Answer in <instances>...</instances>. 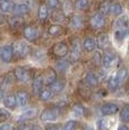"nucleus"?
I'll return each instance as SVG.
<instances>
[{
    "label": "nucleus",
    "instance_id": "obj_1",
    "mask_svg": "<svg viewBox=\"0 0 129 130\" xmlns=\"http://www.w3.org/2000/svg\"><path fill=\"white\" fill-rule=\"evenodd\" d=\"M13 47V53L14 56H16L17 58H25L27 54L29 53L31 49H29L28 44H26L25 42L17 41L11 45Z\"/></svg>",
    "mask_w": 129,
    "mask_h": 130
},
{
    "label": "nucleus",
    "instance_id": "obj_2",
    "mask_svg": "<svg viewBox=\"0 0 129 130\" xmlns=\"http://www.w3.org/2000/svg\"><path fill=\"white\" fill-rule=\"evenodd\" d=\"M14 77L21 83H27L31 79V71L23 67H17L14 70Z\"/></svg>",
    "mask_w": 129,
    "mask_h": 130
},
{
    "label": "nucleus",
    "instance_id": "obj_3",
    "mask_svg": "<svg viewBox=\"0 0 129 130\" xmlns=\"http://www.w3.org/2000/svg\"><path fill=\"white\" fill-rule=\"evenodd\" d=\"M52 53L56 57H59V58H62V57H66L69 52V47L64 42H58L56 43L51 49Z\"/></svg>",
    "mask_w": 129,
    "mask_h": 130
},
{
    "label": "nucleus",
    "instance_id": "obj_4",
    "mask_svg": "<svg viewBox=\"0 0 129 130\" xmlns=\"http://www.w3.org/2000/svg\"><path fill=\"white\" fill-rule=\"evenodd\" d=\"M59 116L58 107H48L41 113L42 121H54Z\"/></svg>",
    "mask_w": 129,
    "mask_h": 130
},
{
    "label": "nucleus",
    "instance_id": "obj_5",
    "mask_svg": "<svg viewBox=\"0 0 129 130\" xmlns=\"http://www.w3.org/2000/svg\"><path fill=\"white\" fill-rule=\"evenodd\" d=\"M23 35L28 42H34L38 40L39 33L34 26H32V25H26V26H24Z\"/></svg>",
    "mask_w": 129,
    "mask_h": 130
},
{
    "label": "nucleus",
    "instance_id": "obj_6",
    "mask_svg": "<svg viewBox=\"0 0 129 130\" xmlns=\"http://www.w3.org/2000/svg\"><path fill=\"white\" fill-rule=\"evenodd\" d=\"M80 43H79L78 39H73L71 40V44H70V58L73 61H76V60L79 59L80 57Z\"/></svg>",
    "mask_w": 129,
    "mask_h": 130
},
{
    "label": "nucleus",
    "instance_id": "obj_7",
    "mask_svg": "<svg viewBox=\"0 0 129 130\" xmlns=\"http://www.w3.org/2000/svg\"><path fill=\"white\" fill-rule=\"evenodd\" d=\"M13 57H14L13 47L10 45H5V46L0 47V60H1L2 62L8 63V62L11 61Z\"/></svg>",
    "mask_w": 129,
    "mask_h": 130
},
{
    "label": "nucleus",
    "instance_id": "obj_8",
    "mask_svg": "<svg viewBox=\"0 0 129 130\" xmlns=\"http://www.w3.org/2000/svg\"><path fill=\"white\" fill-rule=\"evenodd\" d=\"M90 24L91 26L93 27V28L95 29H100L102 28V27L104 26V24H105V18H104V16L102 14H95L92 16L91 21H90Z\"/></svg>",
    "mask_w": 129,
    "mask_h": 130
},
{
    "label": "nucleus",
    "instance_id": "obj_9",
    "mask_svg": "<svg viewBox=\"0 0 129 130\" xmlns=\"http://www.w3.org/2000/svg\"><path fill=\"white\" fill-rule=\"evenodd\" d=\"M43 80L46 85H51L57 80V72L52 68H46L43 72Z\"/></svg>",
    "mask_w": 129,
    "mask_h": 130
},
{
    "label": "nucleus",
    "instance_id": "obj_10",
    "mask_svg": "<svg viewBox=\"0 0 129 130\" xmlns=\"http://www.w3.org/2000/svg\"><path fill=\"white\" fill-rule=\"evenodd\" d=\"M28 100H29V96H28V93L25 91H18L16 93V102H17V105H19L21 107H24L27 105L28 103Z\"/></svg>",
    "mask_w": 129,
    "mask_h": 130
},
{
    "label": "nucleus",
    "instance_id": "obj_11",
    "mask_svg": "<svg viewBox=\"0 0 129 130\" xmlns=\"http://www.w3.org/2000/svg\"><path fill=\"white\" fill-rule=\"evenodd\" d=\"M29 11V7L27 4H16L13 7V12L17 16H23Z\"/></svg>",
    "mask_w": 129,
    "mask_h": 130
},
{
    "label": "nucleus",
    "instance_id": "obj_12",
    "mask_svg": "<svg viewBox=\"0 0 129 130\" xmlns=\"http://www.w3.org/2000/svg\"><path fill=\"white\" fill-rule=\"evenodd\" d=\"M118 110H119V107L115 103H106V104H104V105H102V107H101L102 113L105 114V116H112V114H115V113L118 112Z\"/></svg>",
    "mask_w": 129,
    "mask_h": 130
},
{
    "label": "nucleus",
    "instance_id": "obj_13",
    "mask_svg": "<svg viewBox=\"0 0 129 130\" xmlns=\"http://www.w3.org/2000/svg\"><path fill=\"white\" fill-rule=\"evenodd\" d=\"M43 77L38 76L36 78H34L33 85H32V88H33V93L35 95H39L40 92L42 91V87H43Z\"/></svg>",
    "mask_w": 129,
    "mask_h": 130
},
{
    "label": "nucleus",
    "instance_id": "obj_14",
    "mask_svg": "<svg viewBox=\"0 0 129 130\" xmlns=\"http://www.w3.org/2000/svg\"><path fill=\"white\" fill-rule=\"evenodd\" d=\"M84 21L83 17L79 16V15H74L70 18V27H73L74 29H79L83 27Z\"/></svg>",
    "mask_w": 129,
    "mask_h": 130
},
{
    "label": "nucleus",
    "instance_id": "obj_15",
    "mask_svg": "<svg viewBox=\"0 0 129 130\" xmlns=\"http://www.w3.org/2000/svg\"><path fill=\"white\" fill-rule=\"evenodd\" d=\"M36 114H38V110L34 109V107H32V109H29V110H26V111L19 117L18 121H25V120L33 119V118L36 117Z\"/></svg>",
    "mask_w": 129,
    "mask_h": 130
},
{
    "label": "nucleus",
    "instance_id": "obj_16",
    "mask_svg": "<svg viewBox=\"0 0 129 130\" xmlns=\"http://www.w3.org/2000/svg\"><path fill=\"white\" fill-rule=\"evenodd\" d=\"M116 61V54L112 53L110 51H106L105 54H104V58H103V64L104 67H111Z\"/></svg>",
    "mask_w": 129,
    "mask_h": 130
},
{
    "label": "nucleus",
    "instance_id": "obj_17",
    "mask_svg": "<svg viewBox=\"0 0 129 130\" xmlns=\"http://www.w3.org/2000/svg\"><path fill=\"white\" fill-rule=\"evenodd\" d=\"M4 104L9 109H14L17 105V102H16V95L13 94H8L5 96L4 99Z\"/></svg>",
    "mask_w": 129,
    "mask_h": 130
},
{
    "label": "nucleus",
    "instance_id": "obj_18",
    "mask_svg": "<svg viewBox=\"0 0 129 130\" xmlns=\"http://www.w3.org/2000/svg\"><path fill=\"white\" fill-rule=\"evenodd\" d=\"M95 46H96V41L93 39V37L88 36L84 40V42H83L84 50H86V51L90 52V51H93V50L95 49Z\"/></svg>",
    "mask_w": 129,
    "mask_h": 130
},
{
    "label": "nucleus",
    "instance_id": "obj_19",
    "mask_svg": "<svg viewBox=\"0 0 129 130\" xmlns=\"http://www.w3.org/2000/svg\"><path fill=\"white\" fill-rule=\"evenodd\" d=\"M110 44V40H109L108 34H100L98 36V46L101 49H105L106 46Z\"/></svg>",
    "mask_w": 129,
    "mask_h": 130
},
{
    "label": "nucleus",
    "instance_id": "obj_20",
    "mask_svg": "<svg viewBox=\"0 0 129 130\" xmlns=\"http://www.w3.org/2000/svg\"><path fill=\"white\" fill-rule=\"evenodd\" d=\"M111 0H103L102 2L100 4V7H99V11L100 14H102L103 16L104 15H108L110 12V8H111Z\"/></svg>",
    "mask_w": 129,
    "mask_h": 130
},
{
    "label": "nucleus",
    "instance_id": "obj_21",
    "mask_svg": "<svg viewBox=\"0 0 129 130\" xmlns=\"http://www.w3.org/2000/svg\"><path fill=\"white\" fill-rule=\"evenodd\" d=\"M48 32H49V34H50L51 36H59V35H61V34H63V28H62V26L61 25H51L50 27H49V29H48Z\"/></svg>",
    "mask_w": 129,
    "mask_h": 130
},
{
    "label": "nucleus",
    "instance_id": "obj_22",
    "mask_svg": "<svg viewBox=\"0 0 129 130\" xmlns=\"http://www.w3.org/2000/svg\"><path fill=\"white\" fill-rule=\"evenodd\" d=\"M85 82H86V84L90 85L91 87H95L96 85L99 84V78L93 72H87V75H86V77H85Z\"/></svg>",
    "mask_w": 129,
    "mask_h": 130
},
{
    "label": "nucleus",
    "instance_id": "obj_23",
    "mask_svg": "<svg viewBox=\"0 0 129 130\" xmlns=\"http://www.w3.org/2000/svg\"><path fill=\"white\" fill-rule=\"evenodd\" d=\"M14 4L9 0H0V10L2 12H10L13 11Z\"/></svg>",
    "mask_w": 129,
    "mask_h": 130
},
{
    "label": "nucleus",
    "instance_id": "obj_24",
    "mask_svg": "<svg viewBox=\"0 0 129 130\" xmlns=\"http://www.w3.org/2000/svg\"><path fill=\"white\" fill-rule=\"evenodd\" d=\"M49 16V10H48V6L46 5H41L38 9V17L41 21H45Z\"/></svg>",
    "mask_w": 129,
    "mask_h": 130
},
{
    "label": "nucleus",
    "instance_id": "obj_25",
    "mask_svg": "<svg viewBox=\"0 0 129 130\" xmlns=\"http://www.w3.org/2000/svg\"><path fill=\"white\" fill-rule=\"evenodd\" d=\"M40 100L43 102H46V101H50L52 99V96H53V92L51 91V89H42L41 92H40Z\"/></svg>",
    "mask_w": 129,
    "mask_h": 130
},
{
    "label": "nucleus",
    "instance_id": "obj_26",
    "mask_svg": "<svg viewBox=\"0 0 129 130\" xmlns=\"http://www.w3.org/2000/svg\"><path fill=\"white\" fill-rule=\"evenodd\" d=\"M128 26V18L126 16L120 17L119 19H117L115 22V27L117 29H120V28H127Z\"/></svg>",
    "mask_w": 129,
    "mask_h": 130
},
{
    "label": "nucleus",
    "instance_id": "obj_27",
    "mask_svg": "<svg viewBox=\"0 0 129 130\" xmlns=\"http://www.w3.org/2000/svg\"><path fill=\"white\" fill-rule=\"evenodd\" d=\"M22 24H23V19L21 18V16H17V15L9 21V25H10V27L13 29L19 28V27L22 26Z\"/></svg>",
    "mask_w": 129,
    "mask_h": 130
},
{
    "label": "nucleus",
    "instance_id": "obj_28",
    "mask_svg": "<svg viewBox=\"0 0 129 130\" xmlns=\"http://www.w3.org/2000/svg\"><path fill=\"white\" fill-rule=\"evenodd\" d=\"M90 85H87L86 84V82L85 83H80L79 84V93H80L82 96H84V97H88L90 96V94H91V91H90Z\"/></svg>",
    "mask_w": 129,
    "mask_h": 130
},
{
    "label": "nucleus",
    "instance_id": "obj_29",
    "mask_svg": "<svg viewBox=\"0 0 129 130\" xmlns=\"http://www.w3.org/2000/svg\"><path fill=\"white\" fill-rule=\"evenodd\" d=\"M129 34V28H120V29H117L115 36L118 41H122L126 36Z\"/></svg>",
    "mask_w": 129,
    "mask_h": 130
},
{
    "label": "nucleus",
    "instance_id": "obj_30",
    "mask_svg": "<svg viewBox=\"0 0 129 130\" xmlns=\"http://www.w3.org/2000/svg\"><path fill=\"white\" fill-rule=\"evenodd\" d=\"M129 75V72L127 70V68H121V69H119V71H118V74L116 75L117 76V78H118V80H119V83H123L125 82V79L127 78V76Z\"/></svg>",
    "mask_w": 129,
    "mask_h": 130
},
{
    "label": "nucleus",
    "instance_id": "obj_31",
    "mask_svg": "<svg viewBox=\"0 0 129 130\" xmlns=\"http://www.w3.org/2000/svg\"><path fill=\"white\" fill-rule=\"evenodd\" d=\"M74 6L78 10H85L88 7V0H75Z\"/></svg>",
    "mask_w": 129,
    "mask_h": 130
},
{
    "label": "nucleus",
    "instance_id": "obj_32",
    "mask_svg": "<svg viewBox=\"0 0 129 130\" xmlns=\"http://www.w3.org/2000/svg\"><path fill=\"white\" fill-rule=\"evenodd\" d=\"M68 67H69V62L66 61V60H59L56 64V68L60 72H64L68 69Z\"/></svg>",
    "mask_w": 129,
    "mask_h": 130
},
{
    "label": "nucleus",
    "instance_id": "obj_33",
    "mask_svg": "<svg viewBox=\"0 0 129 130\" xmlns=\"http://www.w3.org/2000/svg\"><path fill=\"white\" fill-rule=\"evenodd\" d=\"M50 86H51L50 89H51L52 92H53V93H60V92L63 89V86H64V85H63V83H61V82H57V80H56L53 84H51Z\"/></svg>",
    "mask_w": 129,
    "mask_h": 130
},
{
    "label": "nucleus",
    "instance_id": "obj_34",
    "mask_svg": "<svg viewBox=\"0 0 129 130\" xmlns=\"http://www.w3.org/2000/svg\"><path fill=\"white\" fill-rule=\"evenodd\" d=\"M110 12H111L112 15H115V16H118V15H120L121 12H122V7H121V5L118 4V2H116V4L111 5Z\"/></svg>",
    "mask_w": 129,
    "mask_h": 130
},
{
    "label": "nucleus",
    "instance_id": "obj_35",
    "mask_svg": "<svg viewBox=\"0 0 129 130\" xmlns=\"http://www.w3.org/2000/svg\"><path fill=\"white\" fill-rule=\"evenodd\" d=\"M121 120L125 122H129V105L126 104L125 106L122 107V110H121Z\"/></svg>",
    "mask_w": 129,
    "mask_h": 130
},
{
    "label": "nucleus",
    "instance_id": "obj_36",
    "mask_svg": "<svg viewBox=\"0 0 129 130\" xmlns=\"http://www.w3.org/2000/svg\"><path fill=\"white\" fill-rule=\"evenodd\" d=\"M9 117H10V113H9V112L7 111L6 109H4V107H0V123H4V122H6L7 120L9 119Z\"/></svg>",
    "mask_w": 129,
    "mask_h": 130
},
{
    "label": "nucleus",
    "instance_id": "obj_37",
    "mask_svg": "<svg viewBox=\"0 0 129 130\" xmlns=\"http://www.w3.org/2000/svg\"><path fill=\"white\" fill-rule=\"evenodd\" d=\"M120 85V83H119L118 78H117V76H113L110 78V80H109V87H110L112 91H115V89L118 88V86Z\"/></svg>",
    "mask_w": 129,
    "mask_h": 130
},
{
    "label": "nucleus",
    "instance_id": "obj_38",
    "mask_svg": "<svg viewBox=\"0 0 129 130\" xmlns=\"http://www.w3.org/2000/svg\"><path fill=\"white\" fill-rule=\"evenodd\" d=\"M11 84H13V79L9 78V76H6V78L4 79V83H2V86L1 88L4 89V91H7V89L10 88Z\"/></svg>",
    "mask_w": 129,
    "mask_h": 130
},
{
    "label": "nucleus",
    "instance_id": "obj_39",
    "mask_svg": "<svg viewBox=\"0 0 129 130\" xmlns=\"http://www.w3.org/2000/svg\"><path fill=\"white\" fill-rule=\"evenodd\" d=\"M73 111L75 112L76 114H78V116H83V114L85 113V109H84L80 104H75V105L73 106Z\"/></svg>",
    "mask_w": 129,
    "mask_h": 130
},
{
    "label": "nucleus",
    "instance_id": "obj_40",
    "mask_svg": "<svg viewBox=\"0 0 129 130\" xmlns=\"http://www.w3.org/2000/svg\"><path fill=\"white\" fill-rule=\"evenodd\" d=\"M103 59L102 57H101V53L100 52H95V54H94L93 57V63L95 64V66H100L101 63H102Z\"/></svg>",
    "mask_w": 129,
    "mask_h": 130
},
{
    "label": "nucleus",
    "instance_id": "obj_41",
    "mask_svg": "<svg viewBox=\"0 0 129 130\" xmlns=\"http://www.w3.org/2000/svg\"><path fill=\"white\" fill-rule=\"evenodd\" d=\"M76 126H77V122L74 121V120H70V121H68L66 124H64L63 130H75Z\"/></svg>",
    "mask_w": 129,
    "mask_h": 130
},
{
    "label": "nucleus",
    "instance_id": "obj_42",
    "mask_svg": "<svg viewBox=\"0 0 129 130\" xmlns=\"http://www.w3.org/2000/svg\"><path fill=\"white\" fill-rule=\"evenodd\" d=\"M59 2L60 0H46V6L51 9H54L59 6Z\"/></svg>",
    "mask_w": 129,
    "mask_h": 130
},
{
    "label": "nucleus",
    "instance_id": "obj_43",
    "mask_svg": "<svg viewBox=\"0 0 129 130\" xmlns=\"http://www.w3.org/2000/svg\"><path fill=\"white\" fill-rule=\"evenodd\" d=\"M63 18H64V15H63L61 11H56V12H54L53 19H54L56 22H62Z\"/></svg>",
    "mask_w": 129,
    "mask_h": 130
},
{
    "label": "nucleus",
    "instance_id": "obj_44",
    "mask_svg": "<svg viewBox=\"0 0 129 130\" xmlns=\"http://www.w3.org/2000/svg\"><path fill=\"white\" fill-rule=\"evenodd\" d=\"M63 11H64V14H68V12L71 11V4H70V1H66L63 4Z\"/></svg>",
    "mask_w": 129,
    "mask_h": 130
},
{
    "label": "nucleus",
    "instance_id": "obj_45",
    "mask_svg": "<svg viewBox=\"0 0 129 130\" xmlns=\"http://www.w3.org/2000/svg\"><path fill=\"white\" fill-rule=\"evenodd\" d=\"M99 130H108V124H106L105 120H101L100 124H99Z\"/></svg>",
    "mask_w": 129,
    "mask_h": 130
},
{
    "label": "nucleus",
    "instance_id": "obj_46",
    "mask_svg": "<svg viewBox=\"0 0 129 130\" xmlns=\"http://www.w3.org/2000/svg\"><path fill=\"white\" fill-rule=\"evenodd\" d=\"M18 130H32V127L28 126V124H22L18 128Z\"/></svg>",
    "mask_w": 129,
    "mask_h": 130
},
{
    "label": "nucleus",
    "instance_id": "obj_47",
    "mask_svg": "<svg viewBox=\"0 0 129 130\" xmlns=\"http://www.w3.org/2000/svg\"><path fill=\"white\" fill-rule=\"evenodd\" d=\"M10 129H11V127L7 123H4L1 127H0V130H10Z\"/></svg>",
    "mask_w": 129,
    "mask_h": 130
},
{
    "label": "nucleus",
    "instance_id": "obj_48",
    "mask_svg": "<svg viewBox=\"0 0 129 130\" xmlns=\"http://www.w3.org/2000/svg\"><path fill=\"white\" fill-rule=\"evenodd\" d=\"M46 130H59V127L58 126H51L49 128H46Z\"/></svg>",
    "mask_w": 129,
    "mask_h": 130
},
{
    "label": "nucleus",
    "instance_id": "obj_49",
    "mask_svg": "<svg viewBox=\"0 0 129 130\" xmlns=\"http://www.w3.org/2000/svg\"><path fill=\"white\" fill-rule=\"evenodd\" d=\"M118 130H129V128L127 126H121V127H119Z\"/></svg>",
    "mask_w": 129,
    "mask_h": 130
},
{
    "label": "nucleus",
    "instance_id": "obj_50",
    "mask_svg": "<svg viewBox=\"0 0 129 130\" xmlns=\"http://www.w3.org/2000/svg\"><path fill=\"white\" fill-rule=\"evenodd\" d=\"M32 130H42V128L40 126H33L32 127Z\"/></svg>",
    "mask_w": 129,
    "mask_h": 130
},
{
    "label": "nucleus",
    "instance_id": "obj_51",
    "mask_svg": "<svg viewBox=\"0 0 129 130\" xmlns=\"http://www.w3.org/2000/svg\"><path fill=\"white\" fill-rule=\"evenodd\" d=\"M83 130H93V129H92L91 127H85V128H84Z\"/></svg>",
    "mask_w": 129,
    "mask_h": 130
},
{
    "label": "nucleus",
    "instance_id": "obj_52",
    "mask_svg": "<svg viewBox=\"0 0 129 130\" xmlns=\"http://www.w3.org/2000/svg\"><path fill=\"white\" fill-rule=\"evenodd\" d=\"M128 95H129V88H128Z\"/></svg>",
    "mask_w": 129,
    "mask_h": 130
},
{
    "label": "nucleus",
    "instance_id": "obj_53",
    "mask_svg": "<svg viewBox=\"0 0 129 130\" xmlns=\"http://www.w3.org/2000/svg\"><path fill=\"white\" fill-rule=\"evenodd\" d=\"M128 9H129V5H128Z\"/></svg>",
    "mask_w": 129,
    "mask_h": 130
},
{
    "label": "nucleus",
    "instance_id": "obj_54",
    "mask_svg": "<svg viewBox=\"0 0 129 130\" xmlns=\"http://www.w3.org/2000/svg\"><path fill=\"white\" fill-rule=\"evenodd\" d=\"M0 87H1V85H0Z\"/></svg>",
    "mask_w": 129,
    "mask_h": 130
}]
</instances>
